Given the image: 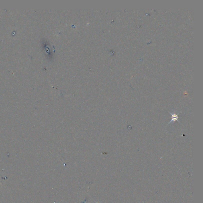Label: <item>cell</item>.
Masks as SVG:
<instances>
[{"mask_svg": "<svg viewBox=\"0 0 203 203\" xmlns=\"http://www.w3.org/2000/svg\"><path fill=\"white\" fill-rule=\"evenodd\" d=\"M169 112L171 115V121H170V122H169L168 124L171 123L172 122H175L176 121H178L179 123H180V122L178 119V115L180 113H178V114H176L175 111H173V112Z\"/></svg>", "mask_w": 203, "mask_h": 203, "instance_id": "1", "label": "cell"}]
</instances>
